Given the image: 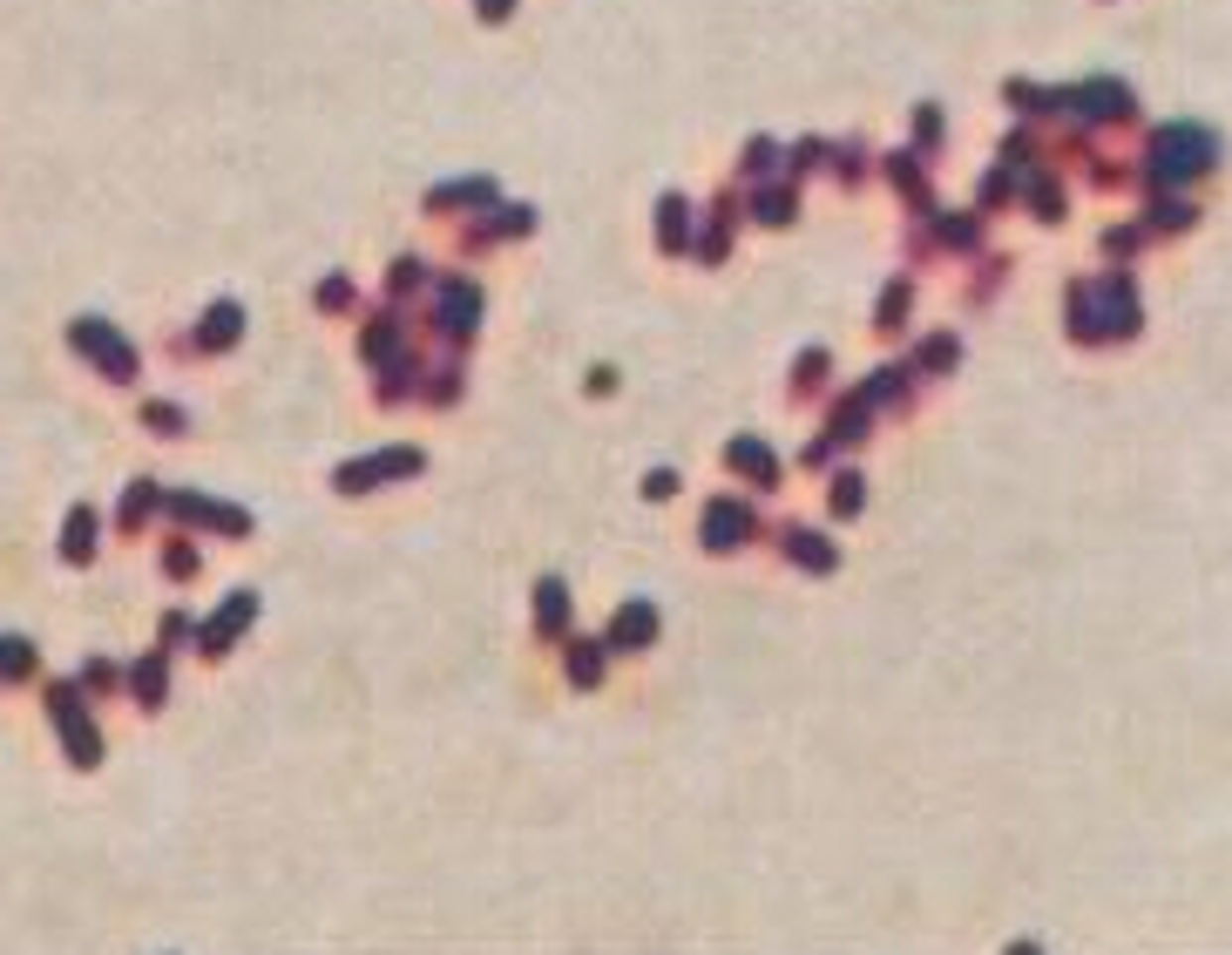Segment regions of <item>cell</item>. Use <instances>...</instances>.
<instances>
[{"instance_id":"3957f363","label":"cell","mask_w":1232,"mask_h":955,"mask_svg":"<svg viewBox=\"0 0 1232 955\" xmlns=\"http://www.w3.org/2000/svg\"><path fill=\"white\" fill-rule=\"evenodd\" d=\"M88 535H95V522H88V515H75V522H68V556H81V549H88Z\"/></svg>"},{"instance_id":"7a4b0ae2","label":"cell","mask_w":1232,"mask_h":955,"mask_svg":"<svg viewBox=\"0 0 1232 955\" xmlns=\"http://www.w3.org/2000/svg\"><path fill=\"white\" fill-rule=\"evenodd\" d=\"M1205 150H1212L1205 136H1178V143L1165 136V170H1192V163H1205Z\"/></svg>"},{"instance_id":"6da1fadb","label":"cell","mask_w":1232,"mask_h":955,"mask_svg":"<svg viewBox=\"0 0 1232 955\" xmlns=\"http://www.w3.org/2000/svg\"><path fill=\"white\" fill-rule=\"evenodd\" d=\"M75 340H81V352H102V366H109V373H129V352L116 345V333H109V326H75Z\"/></svg>"}]
</instances>
